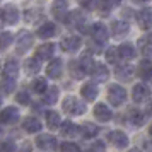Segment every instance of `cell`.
<instances>
[{"instance_id":"1","label":"cell","mask_w":152,"mask_h":152,"mask_svg":"<svg viewBox=\"0 0 152 152\" xmlns=\"http://www.w3.org/2000/svg\"><path fill=\"white\" fill-rule=\"evenodd\" d=\"M62 108H63L65 113H69V115H72V116H80V115L86 113V104L75 96H67L65 97L63 103H62Z\"/></svg>"},{"instance_id":"2","label":"cell","mask_w":152,"mask_h":152,"mask_svg":"<svg viewBox=\"0 0 152 152\" xmlns=\"http://www.w3.org/2000/svg\"><path fill=\"white\" fill-rule=\"evenodd\" d=\"M65 22L69 24L70 28L79 29L80 33H87V17L80 10H72V12H69Z\"/></svg>"},{"instance_id":"3","label":"cell","mask_w":152,"mask_h":152,"mask_svg":"<svg viewBox=\"0 0 152 152\" xmlns=\"http://www.w3.org/2000/svg\"><path fill=\"white\" fill-rule=\"evenodd\" d=\"M126 99V91L118 86V84H111L108 87V101H110L113 106H121Z\"/></svg>"},{"instance_id":"4","label":"cell","mask_w":152,"mask_h":152,"mask_svg":"<svg viewBox=\"0 0 152 152\" xmlns=\"http://www.w3.org/2000/svg\"><path fill=\"white\" fill-rule=\"evenodd\" d=\"M33 34L31 33H28V31H21L19 34H17V38H15V51L19 53V55H22V53H26L31 46H33Z\"/></svg>"},{"instance_id":"5","label":"cell","mask_w":152,"mask_h":152,"mask_svg":"<svg viewBox=\"0 0 152 152\" xmlns=\"http://www.w3.org/2000/svg\"><path fill=\"white\" fill-rule=\"evenodd\" d=\"M91 36H92V39L99 45H103V43L108 41V36H110V31L108 28L104 26L103 22H96V24H92L91 26Z\"/></svg>"},{"instance_id":"6","label":"cell","mask_w":152,"mask_h":152,"mask_svg":"<svg viewBox=\"0 0 152 152\" xmlns=\"http://www.w3.org/2000/svg\"><path fill=\"white\" fill-rule=\"evenodd\" d=\"M51 14L56 21H65L69 14V2L67 0H55L51 5Z\"/></svg>"},{"instance_id":"7","label":"cell","mask_w":152,"mask_h":152,"mask_svg":"<svg viewBox=\"0 0 152 152\" xmlns=\"http://www.w3.org/2000/svg\"><path fill=\"white\" fill-rule=\"evenodd\" d=\"M2 21L5 22V24H17L19 21V10L15 7L14 4H7L5 7L2 9Z\"/></svg>"},{"instance_id":"8","label":"cell","mask_w":152,"mask_h":152,"mask_svg":"<svg viewBox=\"0 0 152 152\" xmlns=\"http://www.w3.org/2000/svg\"><path fill=\"white\" fill-rule=\"evenodd\" d=\"M36 145L41 149V151H55L58 147V142L53 135H46V133H41L36 137Z\"/></svg>"},{"instance_id":"9","label":"cell","mask_w":152,"mask_h":152,"mask_svg":"<svg viewBox=\"0 0 152 152\" xmlns=\"http://www.w3.org/2000/svg\"><path fill=\"white\" fill-rule=\"evenodd\" d=\"M19 110L14 108V106H9V108H4V110L0 111V121L5 125H12V123H17L19 121Z\"/></svg>"},{"instance_id":"10","label":"cell","mask_w":152,"mask_h":152,"mask_svg":"<svg viewBox=\"0 0 152 152\" xmlns=\"http://www.w3.org/2000/svg\"><path fill=\"white\" fill-rule=\"evenodd\" d=\"M135 19H137L138 26L140 29H144V31H149L152 28V9H142V10H138L137 15H135Z\"/></svg>"},{"instance_id":"11","label":"cell","mask_w":152,"mask_h":152,"mask_svg":"<svg viewBox=\"0 0 152 152\" xmlns=\"http://www.w3.org/2000/svg\"><path fill=\"white\" fill-rule=\"evenodd\" d=\"M19 75V65L15 60H7L5 65L2 67V79H7V80H17Z\"/></svg>"},{"instance_id":"12","label":"cell","mask_w":152,"mask_h":152,"mask_svg":"<svg viewBox=\"0 0 152 152\" xmlns=\"http://www.w3.org/2000/svg\"><path fill=\"white\" fill-rule=\"evenodd\" d=\"M89 74L92 75V79H94L96 82H106L108 77H110V70H108V67H106L104 63L94 62V65H92V69H91Z\"/></svg>"},{"instance_id":"13","label":"cell","mask_w":152,"mask_h":152,"mask_svg":"<svg viewBox=\"0 0 152 152\" xmlns=\"http://www.w3.org/2000/svg\"><path fill=\"white\" fill-rule=\"evenodd\" d=\"M60 46H62L63 51H67V53H74L77 50L82 46V39L79 38V36H65L60 43Z\"/></svg>"},{"instance_id":"14","label":"cell","mask_w":152,"mask_h":152,"mask_svg":"<svg viewBox=\"0 0 152 152\" xmlns=\"http://www.w3.org/2000/svg\"><path fill=\"white\" fill-rule=\"evenodd\" d=\"M108 140H110L115 147H118V149H125V147H128V135H126V133H123L121 130L110 132Z\"/></svg>"},{"instance_id":"15","label":"cell","mask_w":152,"mask_h":152,"mask_svg":"<svg viewBox=\"0 0 152 152\" xmlns=\"http://www.w3.org/2000/svg\"><path fill=\"white\" fill-rule=\"evenodd\" d=\"M62 72H63L62 58H53V60L48 63V67H46V75H48L50 79H60V77H62Z\"/></svg>"},{"instance_id":"16","label":"cell","mask_w":152,"mask_h":152,"mask_svg":"<svg viewBox=\"0 0 152 152\" xmlns=\"http://www.w3.org/2000/svg\"><path fill=\"white\" fill-rule=\"evenodd\" d=\"M94 116H96L97 121H103V123H108L111 118H113V111L103 103H97L94 106Z\"/></svg>"},{"instance_id":"17","label":"cell","mask_w":152,"mask_h":152,"mask_svg":"<svg viewBox=\"0 0 152 152\" xmlns=\"http://www.w3.org/2000/svg\"><path fill=\"white\" fill-rule=\"evenodd\" d=\"M149 96H151V91L145 84H137L132 91V97H133L135 103H144V101L149 99Z\"/></svg>"},{"instance_id":"18","label":"cell","mask_w":152,"mask_h":152,"mask_svg":"<svg viewBox=\"0 0 152 152\" xmlns=\"http://www.w3.org/2000/svg\"><path fill=\"white\" fill-rule=\"evenodd\" d=\"M55 55V45L53 43H45L41 46H38L36 48V56L39 58V60H50V58H53Z\"/></svg>"},{"instance_id":"19","label":"cell","mask_w":152,"mask_h":152,"mask_svg":"<svg viewBox=\"0 0 152 152\" xmlns=\"http://www.w3.org/2000/svg\"><path fill=\"white\" fill-rule=\"evenodd\" d=\"M130 33V26H128V22L125 21H115L111 24V34L115 36V38H123Z\"/></svg>"},{"instance_id":"20","label":"cell","mask_w":152,"mask_h":152,"mask_svg":"<svg viewBox=\"0 0 152 152\" xmlns=\"http://www.w3.org/2000/svg\"><path fill=\"white\" fill-rule=\"evenodd\" d=\"M118 53H120V58H125V60H133L137 56L135 46L132 43H121L118 46Z\"/></svg>"},{"instance_id":"21","label":"cell","mask_w":152,"mask_h":152,"mask_svg":"<svg viewBox=\"0 0 152 152\" xmlns=\"http://www.w3.org/2000/svg\"><path fill=\"white\" fill-rule=\"evenodd\" d=\"M60 133H62L63 137H77L79 135V126H77L74 121H62L60 123Z\"/></svg>"},{"instance_id":"22","label":"cell","mask_w":152,"mask_h":152,"mask_svg":"<svg viewBox=\"0 0 152 152\" xmlns=\"http://www.w3.org/2000/svg\"><path fill=\"white\" fill-rule=\"evenodd\" d=\"M55 33H56V26L53 22H43L38 28V36L41 39H50L51 36H55Z\"/></svg>"},{"instance_id":"23","label":"cell","mask_w":152,"mask_h":152,"mask_svg":"<svg viewBox=\"0 0 152 152\" xmlns=\"http://www.w3.org/2000/svg\"><path fill=\"white\" fill-rule=\"evenodd\" d=\"M80 94H82V97L86 99V101H94L99 92H97L96 84L87 82V84H84L82 87H80Z\"/></svg>"},{"instance_id":"24","label":"cell","mask_w":152,"mask_h":152,"mask_svg":"<svg viewBox=\"0 0 152 152\" xmlns=\"http://www.w3.org/2000/svg\"><path fill=\"white\" fill-rule=\"evenodd\" d=\"M137 74L142 80H151L152 79V62L151 60H142L140 65H138Z\"/></svg>"},{"instance_id":"25","label":"cell","mask_w":152,"mask_h":152,"mask_svg":"<svg viewBox=\"0 0 152 152\" xmlns=\"http://www.w3.org/2000/svg\"><path fill=\"white\" fill-rule=\"evenodd\" d=\"M24 70H26V74H29V75H34V74H38V72L41 70V60H39L38 56L28 58V60L24 62Z\"/></svg>"},{"instance_id":"26","label":"cell","mask_w":152,"mask_h":152,"mask_svg":"<svg viewBox=\"0 0 152 152\" xmlns=\"http://www.w3.org/2000/svg\"><path fill=\"white\" fill-rule=\"evenodd\" d=\"M22 128L28 132V133H38V132L41 130V121L33 118V116H28L22 121Z\"/></svg>"},{"instance_id":"27","label":"cell","mask_w":152,"mask_h":152,"mask_svg":"<svg viewBox=\"0 0 152 152\" xmlns=\"http://www.w3.org/2000/svg\"><path fill=\"white\" fill-rule=\"evenodd\" d=\"M79 133H80V137H84V138H92L99 133V128H97L94 123L87 121V123H84L82 126L79 128Z\"/></svg>"},{"instance_id":"28","label":"cell","mask_w":152,"mask_h":152,"mask_svg":"<svg viewBox=\"0 0 152 152\" xmlns=\"http://www.w3.org/2000/svg\"><path fill=\"white\" fill-rule=\"evenodd\" d=\"M115 74H116V77L120 80H130L132 75L135 74V69L132 65H118Z\"/></svg>"},{"instance_id":"29","label":"cell","mask_w":152,"mask_h":152,"mask_svg":"<svg viewBox=\"0 0 152 152\" xmlns=\"http://www.w3.org/2000/svg\"><path fill=\"white\" fill-rule=\"evenodd\" d=\"M128 121H130L133 126H142L145 123V116L142 115V111L137 110V108H132L128 111Z\"/></svg>"},{"instance_id":"30","label":"cell","mask_w":152,"mask_h":152,"mask_svg":"<svg viewBox=\"0 0 152 152\" xmlns=\"http://www.w3.org/2000/svg\"><path fill=\"white\" fill-rule=\"evenodd\" d=\"M45 118H46V125H48L50 130H55V128H58V126H60V123H62L60 113H56V111H46Z\"/></svg>"},{"instance_id":"31","label":"cell","mask_w":152,"mask_h":152,"mask_svg":"<svg viewBox=\"0 0 152 152\" xmlns=\"http://www.w3.org/2000/svg\"><path fill=\"white\" fill-rule=\"evenodd\" d=\"M120 2H121V0H97V7H99V10H101L104 15H108L111 9L120 5Z\"/></svg>"},{"instance_id":"32","label":"cell","mask_w":152,"mask_h":152,"mask_svg":"<svg viewBox=\"0 0 152 152\" xmlns=\"http://www.w3.org/2000/svg\"><path fill=\"white\" fill-rule=\"evenodd\" d=\"M69 70H70V74H72L74 79H82V77L86 75V72H84L82 65H80L79 60H72V62L69 63Z\"/></svg>"},{"instance_id":"33","label":"cell","mask_w":152,"mask_h":152,"mask_svg":"<svg viewBox=\"0 0 152 152\" xmlns=\"http://www.w3.org/2000/svg\"><path fill=\"white\" fill-rule=\"evenodd\" d=\"M58 94H60V89L58 87H48L46 92H45V103L46 104H55L58 101Z\"/></svg>"},{"instance_id":"34","label":"cell","mask_w":152,"mask_h":152,"mask_svg":"<svg viewBox=\"0 0 152 152\" xmlns=\"http://www.w3.org/2000/svg\"><path fill=\"white\" fill-rule=\"evenodd\" d=\"M48 89V82H46V79H34L33 80V91H34L36 94H45Z\"/></svg>"},{"instance_id":"35","label":"cell","mask_w":152,"mask_h":152,"mask_svg":"<svg viewBox=\"0 0 152 152\" xmlns=\"http://www.w3.org/2000/svg\"><path fill=\"white\" fill-rule=\"evenodd\" d=\"M138 46H140V50H142V53L151 55L152 53V38L151 36H144V38H140V39H138Z\"/></svg>"},{"instance_id":"36","label":"cell","mask_w":152,"mask_h":152,"mask_svg":"<svg viewBox=\"0 0 152 152\" xmlns=\"http://www.w3.org/2000/svg\"><path fill=\"white\" fill-rule=\"evenodd\" d=\"M79 62H80V65H82V69H84V72H86V74H87V72H91L92 65H94L92 55H91L89 51H86V55H82V58H80Z\"/></svg>"},{"instance_id":"37","label":"cell","mask_w":152,"mask_h":152,"mask_svg":"<svg viewBox=\"0 0 152 152\" xmlns=\"http://www.w3.org/2000/svg\"><path fill=\"white\" fill-rule=\"evenodd\" d=\"M14 41V36L10 34V33H0V50H7L10 45Z\"/></svg>"},{"instance_id":"38","label":"cell","mask_w":152,"mask_h":152,"mask_svg":"<svg viewBox=\"0 0 152 152\" xmlns=\"http://www.w3.org/2000/svg\"><path fill=\"white\" fill-rule=\"evenodd\" d=\"M14 87H15V80H7V79H2V80H0V91H2L4 94L14 92Z\"/></svg>"},{"instance_id":"39","label":"cell","mask_w":152,"mask_h":152,"mask_svg":"<svg viewBox=\"0 0 152 152\" xmlns=\"http://www.w3.org/2000/svg\"><path fill=\"white\" fill-rule=\"evenodd\" d=\"M106 60L110 63H113V65H116L118 60H120V53H118V48H108V51H106Z\"/></svg>"},{"instance_id":"40","label":"cell","mask_w":152,"mask_h":152,"mask_svg":"<svg viewBox=\"0 0 152 152\" xmlns=\"http://www.w3.org/2000/svg\"><path fill=\"white\" fill-rule=\"evenodd\" d=\"M60 152H80L79 145L74 144V142H63L60 145Z\"/></svg>"},{"instance_id":"41","label":"cell","mask_w":152,"mask_h":152,"mask_svg":"<svg viewBox=\"0 0 152 152\" xmlns=\"http://www.w3.org/2000/svg\"><path fill=\"white\" fill-rule=\"evenodd\" d=\"M0 152H15V144L12 140H5L0 144Z\"/></svg>"},{"instance_id":"42","label":"cell","mask_w":152,"mask_h":152,"mask_svg":"<svg viewBox=\"0 0 152 152\" xmlns=\"http://www.w3.org/2000/svg\"><path fill=\"white\" fill-rule=\"evenodd\" d=\"M89 152H106V149H104V144L101 142V140H96L94 144L91 145Z\"/></svg>"},{"instance_id":"43","label":"cell","mask_w":152,"mask_h":152,"mask_svg":"<svg viewBox=\"0 0 152 152\" xmlns=\"http://www.w3.org/2000/svg\"><path fill=\"white\" fill-rule=\"evenodd\" d=\"M94 4H96V0H79V5L86 10H91V9H94Z\"/></svg>"},{"instance_id":"44","label":"cell","mask_w":152,"mask_h":152,"mask_svg":"<svg viewBox=\"0 0 152 152\" xmlns=\"http://www.w3.org/2000/svg\"><path fill=\"white\" fill-rule=\"evenodd\" d=\"M15 99H17L21 104H28L29 103V94H28V92H24V91H21V92H17Z\"/></svg>"},{"instance_id":"45","label":"cell","mask_w":152,"mask_h":152,"mask_svg":"<svg viewBox=\"0 0 152 152\" xmlns=\"http://www.w3.org/2000/svg\"><path fill=\"white\" fill-rule=\"evenodd\" d=\"M132 12H133L132 9H125V10H123V15H128V17H132Z\"/></svg>"},{"instance_id":"46","label":"cell","mask_w":152,"mask_h":152,"mask_svg":"<svg viewBox=\"0 0 152 152\" xmlns=\"http://www.w3.org/2000/svg\"><path fill=\"white\" fill-rule=\"evenodd\" d=\"M147 113H149V115H151V116H152V103L149 104V108H147Z\"/></svg>"},{"instance_id":"47","label":"cell","mask_w":152,"mask_h":152,"mask_svg":"<svg viewBox=\"0 0 152 152\" xmlns=\"http://www.w3.org/2000/svg\"><path fill=\"white\" fill-rule=\"evenodd\" d=\"M133 2H137V4H144V2H147V0H133Z\"/></svg>"},{"instance_id":"48","label":"cell","mask_w":152,"mask_h":152,"mask_svg":"<svg viewBox=\"0 0 152 152\" xmlns=\"http://www.w3.org/2000/svg\"><path fill=\"white\" fill-rule=\"evenodd\" d=\"M128 152H142V151H138V149H130Z\"/></svg>"},{"instance_id":"49","label":"cell","mask_w":152,"mask_h":152,"mask_svg":"<svg viewBox=\"0 0 152 152\" xmlns=\"http://www.w3.org/2000/svg\"><path fill=\"white\" fill-rule=\"evenodd\" d=\"M149 135L152 137V125H151V128H149Z\"/></svg>"},{"instance_id":"50","label":"cell","mask_w":152,"mask_h":152,"mask_svg":"<svg viewBox=\"0 0 152 152\" xmlns=\"http://www.w3.org/2000/svg\"><path fill=\"white\" fill-rule=\"evenodd\" d=\"M0 106H2V97H0Z\"/></svg>"},{"instance_id":"51","label":"cell","mask_w":152,"mask_h":152,"mask_svg":"<svg viewBox=\"0 0 152 152\" xmlns=\"http://www.w3.org/2000/svg\"><path fill=\"white\" fill-rule=\"evenodd\" d=\"M0 67H2V65H0Z\"/></svg>"},{"instance_id":"52","label":"cell","mask_w":152,"mask_h":152,"mask_svg":"<svg viewBox=\"0 0 152 152\" xmlns=\"http://www.w3.org/2000/svg\"><path fill=\"white\" fill-rule=\"evenodd\" d=\"M151 38H152V36H151Z\"/></svg>"}]
</instances>
